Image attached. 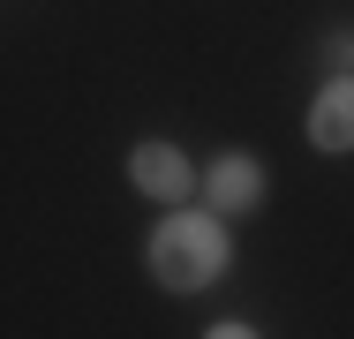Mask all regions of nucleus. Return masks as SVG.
Masks as SVG:
<instances>
[{"label":"nucleus","instance_id":"nucleus-1","mask_svg":"<svg viewBox=\"0 0 354 339\" xmlns=\"http://www.w3.org/2000/svg\"><path fill=\"white\" fill-rule=\"evenodd\" d=\"M151 279L166 294H204L212 279L234 271V234H226V211H166L143 241Z\"/></svg>","mask_w":354,"mask_h":339},{"label":"nucleus","instance_id":"nucleus-2","mask_svg":"<svg viewBox=\"0 0 354 339\" xmlns=\"http://www.w3.org/2000/svg\"><path fill=\"white\" fill-rule=\"evenodd\" d=\"M129 181L151 203H189V189H204V174L189 166V151L166 143V136H143L136 151H129Z\"/></svg>","mask_w":354,"mask_h":339},{"label":"nucleus","instance_id":"nucleus-3","mask_svg":"<svg viewBox=\"0 0 354 339\" xmlns=\"http://www.w3.org/2000/svg\"><path fill=\"white\" fill-rule=\"evenodd\" d=\"M309 143L324 151V158H339V151H354V68H332V83L309 98Z\"/></svg>","mask_w":354,"mask_h":339},{"label":"nucleus","instance_id":"nucleus-4","mask_svg":"<svg viewBox=\"0 0 354 339\" xmlns=\"http://www.w3.org/2000/svg\"><path fill=\"white\" fill-rule=\"evenodd\" d=\"M204 196H212V211H226V219L257 211V203H264V158H249V151H218L212 166H204Z\"/></svg>","mask_w":354,"mask_h":339},{"label":"nucleus","instance_id":"nucleus-5","mask_svg":"<svg viewBox=\"0 0 354 339\" xmlns=\"http://www.w3.org/2000/svg\"><path fill=\"white\" fill-rule=\"evenodd\" d=\"M324 61H332V68H354V30H332V38H324Z\"/></svg>","mask_w":354,"mask_h":339},{"label":"nucleus","instance_id":"nucleus-6","mask_svg":"<svg viewBox=\"0 0 354 339\" xmlns=\"http://www.w3.org/2000/svg\"><path fill=\"white\" fill-rule=\"evenodd\" d=\"M249 332H257L249 317H218V324H204V339H249Z\"/></svg>","mask_w":354,"mask_h":339}]
</instances>
